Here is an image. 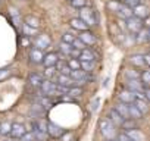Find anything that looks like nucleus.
<instances>
[{
	"mask_svg": "<svg viewBox=\"0 0 150 141\" xmlns=\"http://www.w3.org/2000/svg\"><path fill=\"white\" fill-rule=\"evenodd\" d=\"M119 2H121L122 5L128 6L129 9H134V8H137V6L143 5V0H119Z\"/></svg>",
	"mask_w": 150,
	"mask_h": 141,
	"instance_id": "nucleus-30",
	"label": "nucleus"
},
{
	"mask_svg": "<svg viewBox=\"0 0 150 141\" xmlns=\"http://www.w3.org/2000/svg\"><path fill=\"white\" fill-rule=\"evenodd\" d=\"M132 13H134V16L138 18V19H147V18L150 16V12H149V9H147L144 5H140V6L134 8V9H132Z\"/></svg>",
	"mask_w": 150,
	"mask_h": 141,
	"instance_id": "nucleus-15",
	"label": "nucleus"
},
{
	"mask_svg": "<svg viewBox=\"0 0 150 141\" xmlns=\"http://www.w3.org/2000/svg\"><path fill=\"white\" fill-rule=\"evenodd\" d=\"M116 140H118V141H132L125 132H119V134H116Z\"/></svg>",
	"mask_w": 150,
	"mask_h": 141,
	"instance_id": "nucleus-43",
	"label": "nucleus"
},
{
	"mask_svg": "<svg viewBox=\"0 0 150 141\" xmlns=\"http://www.w3.org/2000/svg\"><path fill=\"white\" fill-rule=\"evenodd\" d=\"M43 57H44V54H43V51L41 50H38V49H31L30 50V60L33 62V63H43Z\"/></svg>",
	"mask_w": 150,
	"mask_h": 141,
	"instance_id": "nucleus-19",
	"label": "nucleus"
},
{
	"mask_svg": "<svg viewBox=\"0 0 150 141\" xmlns=\"http://www.w3.org/2000/svg\"><path fill=\"white\" fill-rule=\"evenodd\" d=\"M80 63H81V69L87 74H90L96 66V62H80Z\"/></svg>",
	"mask_w": 150,
	"mask_h": 141,
	"instance_id": "nucleus-32",
	"label": "nucleus"
},
{
	"mask_svg": "<svg viewBox=\"0 0 150 141\" xmlns=\"http://www.w3.org/2000/svg\"><path fill=\"white\" fill-rule=\"evenodd\" d=\"M78 38L88 47V46H94L96 43H97V38H96V35L91 32V31H83V32H80V35H78Z\"/></svg>",
	"mask_w": 150,
	"mask_h": 141,
	"instance_id": "nucleus-10",
	"label": "nucleus"
},
{
	"mask_svg": "<svg viewBox=\"0 0 150 141\" xmlns=\"http://www.w3.org/2000/svg\"><path fill=\"white\" fill-rule=\"evenodd\" d=\"M25 134H27V129H25V125H24V123H19V122L12 123V126H11V134H9L11 138L21 140Z\"/></svg>",
	"mask_w": 150,
	"mask_h": 141,
	"instance_id": "nucleus-6",
	"label": "nucleus"
},
{
	"mask_svg": "<svg viewBox=\"0 0 150 141\" xmlns=\"http://www.w3.org/2000/svg\"><path fill=\"white\" fill-rule=\"evenodd\" d=\"M118 99H119L121 103L131 104V103H134V100H135V94L131 93V91H128V90H122V91L118 94Z\"/></svg>",
	"mask_w": 150,
	"mask_h": 141,
	"instance_id": "nucleus-14",
	"label": "nucleus"
},
{
	"mask_svg": "<svg viewBox=\"0 0 150 141\" xmlns=\"http://www.w3.org/2000/svg\"><path fill=\"white\" fill-rule=\"evenodd\" d=\"M43 81H44V77H43L41 74H37V72H33V74L28 77V82H30V85H33L34 88H38V87L43 84Z\"/></svg>",
	"mask_w": 150,
	"mask_h": 141,
	"instance_id": "nucleus-17",
	"label": "nucleus"
},
{
	"mask_svg": "<svg viewBox=\"0 0 150 141\" xmlns=\"http://www.w3.org/2000/svg\"><path fill=\"white\" fill-rule=\"evenodd\" d=\"M122 128H124L125 131H128V129H135V128H137L135 121H134V119H127V121H124Z\"/></svg>",
	"mask_w": 150,
	"mask_h": 141,
	"instance_id": "nucleus-39",
	"label": "nucleus"
},
{
	"mask_svg": "<svg viewBox=\"0 0 150 141\" xmlns=\"http://www.w3.org/2000/svg\"><path fill=\"white\" fill-rule=\"evenodd\" d=\"M22 44H24V46H28V44H30V41H28L27 38H24V40H22Z\"/></svg>",
	"mask_w": 150,
	"mask_h": 141,
	"instance_id": "nucleus-47",
	"label": "nucleus"
},
{
	"mask_svg": "<svg viewBox=\"0 0 150 141\" xmlns=\"http://www.w3.org/2000/svg\"><path fill=\"white\" fill-rule=\"evenodd\" d=\"M83 22H86L87 25H88V28L90 27H94L96 24H97V19H96V13H94V11L93 9H90V8H83V9H80V16H78Z\"/></svg>",
	"mask_w": 150,
	"mask_h": 141,
	"instance_id": "nucleus-2",
	"label": "nucleus"
},
{
	"mask_svg": "<svg viewBox=\"0 0 150 141\" xmlns=\"http://www.w3.org/2000/svg\"><path fill=\"white\" fill-rule=\"evenodd\" d=\"M140 81L144 85V88H150V69H146L140 75Z\"/></svg>",
	"mask_w": 150,
	"mask_h": 141,
	"instance_id": "nucleus-26",
	"label": "nucleus"
},
{
	"mask_svg": "<svg viewBox=\"0 0 150 141\" xmlns=\"http://www.w3.org/2000/svg\"><path fill=\"white\" fill-rule=\"evenodd\" d=\"M125 90L131 91V93H143L144 91V85L141 84V81L138 80H127V84H125Z\"/></svg>",
	"mask_w": 150,
	"mask_h": 141,
	"instance_id": "nucleus-9",
	"label": "nucleus"
},
{
	"mask_svg": "<svg viewBox=\"0 0 150 141\" xmlns=\"http://www.w3.org/2000/svg\"><path fill=\"white\" fill-rule=\"evenodd\" d=\"M6 141H15V138H11V140H6Z\"/></svg>",
	"mask_w": 150,
	"mask_h": 141,
	"instance_id": "nucleus-48",
	"label": "nucleus"
},
{
	"mask_svg": "<svg viewBox=\"0 0 150 141\" xmlns=\"http://www.w3.org/2000/svg\"><path fill=\"white\" fill-rule=\"evenodd\" d=\"M109 141H118V140H116V138H113V140H109Z\"/></svg>",
	"mask_w": 150,
	"mask_h": 141,
	"instance_id": "nucleus-49",
	"label": "nucleus"
},
{
	"mask_svg": "<svg viewBox=\"0 0 150 141\" xmlns=\"http://www.w3.org/2000/svg\"><path fill=\"white\" fill-rule=\"evenodd\" d=\"M77 37H78V35H75V34H74V32H71V31H69V32H65V34L62 35V43L72 44V43H74V40L77 38Z\"/></svg>",
	"mask_w": 150,
	"mask_h": 141,
	"instance_id": "nucleus-31",
	"label": "nucleus"
},
{
	"mask_svg": "<svg viewBox=\"0 0 150 141\" xmlns=\"http://www.w3.org/2000/svg\"><path fill=\"white\" fill-rule=\"evenodd\" d=\"M143 94H144V97H146V100L150 103V88H144V91H143Z\"/></svg>",
	"mask_w": 150,
	"mask_h": 141,
	"instance_id": "nucleus-45",
	"label": "nucleus"
},
{
	"mask_svg": "<svg viewBox=\"0 0 150 141\" xmlns=\"http://www.w3.org/2000/svg\"><path fill=\"white\" fill-rule=\"evenodd\" d=\"M56 75V66H50V68H46V70H44V77L47 78V80H52L53 77Z\"/></svg>",
	"mask_w": 150,
	"mask_h": 141,
	"instance_id": "nucleus-40",
	"label": "nucleus"
},
{
	"mask_svg": "<svg viewBox=\"0 0 150 141\" xmlns=\"http://www.w3.org/2000/svg\"><path fill=\"white\" fill-rule=\"evenodd\" d=\"M121 18H124V19H129L131 16H134V13H132V9H129L128 6H125V5H122L121 3V6H119V11L116 12Z\"/></svg>",
	"mask_w": 150,
	"mask_h": 141,
	"instance_id": "nucleus-22",
	"label": "nucleus"
},
{
	"mask_svg": "<svg viewBox=\"0 0 150 141\" xmlns=\"http://www.w3.org/2000/svg\"><path fill=\"white\" fill-rule=\"evenodd\" d=\"M68 66L71 68V70H77V69H81V63L78 59H68L66 60Z\"/></svg>",
	"mask_w": 150,
	"mask_h": 141,
	"instance_id": "nucleus-33",
	"label": "nucleus"
},
{
	"mask_svg": "<svg viewBox=\"0 0 150 141\" xmlns=\"http://www.w3.org/2000/svg\"><path fill=\"white\" fill-rule=\"evenodd\" d=\"M99 128H100V134L109 141V140H113L116 137V126L109 121V119H102L99 122Z\"/></svg>",
	"mask_w": 150,
	"mask_h": 141,
	"instance_id": "nucleus-1",
	"label": "nucleus"
},
{
	"mask_svg": "<svg viewBox=\"0 0 150 141\" xmlns=\"http://www.w3.org/2000/svg\"><path fill=\"white\" fill-rule=\"evenodd\" d=\"M69 24H71L72 30H77V31H80V32H83V31H87V30H88V25H87L86 22H83L80 18H72Z\"/></svg>",
	"mask_w": 150,
	"mask_h": 141,
	"instance_id": "nucleus-18",
	"label": "nucleus"
},
{
	"mask_svg": "<svg viewBox=\"0 0 150 141\" xmlns=\"http://www.w3.org/2000/svg\"><path fill=\"white\" fill-rule=\"evenodd\" d=\"M56 70H59V74L60 75H71V68L68 66V63L66 62H57V65H56Z\"/></svg>",
	"mask_w": 150,
	"mask_h": 141,
	"instance_id": "nucleus-23",
	"label": "nucleus"
},
{
	"mask_svg": "<svg viewBox=\"0 0 150 141\" xmlns=\"http://www.w3.org/2000/svg\"><path fill=\"white\" fill-rule=\"evenodd\" d=\"M135 38H137V41H138V43L149 41V31H146V30L143 31V30H141V31H140V32L135 35Z\"/></svg>",
	"mask_w": 150,
	"mask_h": 141,
	"instance_id": "nucleus-38",
	"label": "nucleus"
},
{
	"mask_svg": "<svg viewBox=\"0 0 150 141\" xmlns=\"http://www.w3.org/2000/svg\"><path fill=\"white\" fill-rule=\"evenodd\" d=\"M71 6L72 8H77V9H83L87 8V0H71Z\"/></svg>",
	"mask_w": 150,
	"mask_h": 141,
	"instance_id": "nucleus-35",
	"label": "nucleus"
},
{
	"mask_svg": "<svg viewBox=\"0 0 150 141\" xmlns=\"http://www.w3.org/2000/svg\"><path fill=\"white\" fill-rule=\"evenodd\" d=\"M78 60L80 62H96V53L91 49H86V50L81 51Z\"/></svg>",
	"mask_w": 150,
	"mask_h": 141,
	"instance_id": "nucleus-16",
	"label": "nucleus"
},
{
	"mask_svg": "<svg viewBox=\"0 0 150 141\" xmlns=\"http://www.w3.org/2000/svg\"><path fill=\"white\" fill-rule=\"evenodd\" d=\"M40 88H41L43 96H47V97H50V96H59V93H57V84L53 82L52 80H44L43 84L40 85Z\"/></svg>",
	"mask_w": 150,
	"mask_h": 141,
	"instance_id": "nucleus-3",
	"label": "nucleus"
},
{
	"mask_svg": "<svg viewBox=\"0 0 150 141\" xmlns=\"http://www.w3.org/2000/svg\"><path fill=\"white\" fill-rule=\"evenodd\" d=\"M9 75V69H0V81L5 80Z\"/></svg>",
	"mask_w": 150,
	"mask_h": 141,
	"instance_id": "nucleus-44",
	"label": "nucleus"
},
{
	"mask_svg": "<svg viewBox=\"0 0 150 141\" xmlns=\"http://www.w3.org/2000/svg\"><path fill=\"white\" fill-rule=\"evenodd\" d=\"M57 62H59V54H57V53H54V51L47 53V54H44V57H43V65H44L46 68L56 66V65H57Z\"/></svg>",
	"mask_w": 150,
	"mask_h": 141,
	"instance_id": "nucleus-13",
	"label": "nucleus"
},
{
	"mask_svg": "<svg viewBox=\"0 0 150 141\" xmlns=\"http://www.w3.org/2000/svg\"><path fill=\"white\" fill-rule=\"evenodd\" d=\"M25 25H28V27H31V28H34V30H38V27H40V21H38V18L30 15V16L25 18Z\"/></svg>",
	"mask_w": 150,
	"mask_h": 141,
	"instance_id": "nucleus-28",
	"label": "nucleus"
},
{
	"mask_svg": "<svg viewBox=\"0 0 150 141\" xmlns=\"http://www.w3.org/2000/svg\"><path fill=\"white\" fill-rule=\"evenodd\" d=\"M149 41H150V30H149Z\"/></svg>",
	"mask_w": 150,
	"mask_h": 141,
	"instance_id": "nucleus-50",
	"label": "nucleus"
},
{
	"mask_svg": "<svg viewBox=\"0 0 150 141\" xmlns=\"http://www.w3.org/2000/svg\"><path fill=\"white\" fill-rule=\"evenodd\" d=\"M125 77H127V80H138L140 74L137 72V70H134V69H127L125 70Z\"/></svg>",
	"mask_w": 150,
	"mask_h": 141,
	"instance_id": "nucleus-37",
	"label": "nucleus"
},
{
	"mask_svg": "<svg viewBox=\"0 0 150 141\" xmlns=\"http://www.w3.org/2000/svg\"><path fill=\"white\" fill-rule=\"evenodd\" d=\"M108 119H109L115 126H122V123H124V121H125V119L115 110V107H112V109L108 112Z\"/></svg>",
	"mask_w": 150,
	"mask_h": 141,
	"instance_id": "nucleus-11",
	"label": "nucleus"
},
{
	"mask_svg": "<svg viewBox=\"0 0 150 141\" xmlns=\"http://www.w3.org/2000/svg\"><path fill=\"white\" fill-rule=\"evenodd\" d=\"M144 63H146L147 66H150V53L144 54Z\"/></svg>",
	"mask_w": 150,
	"mask_h": 141,
	"instance_id": "nucleus-46",
	"label": "nucleus"
},
{
	"mask_svg": "<svg viewBox=\"0 0 150 141\" xmlns=\"http://www.w3.org/2000/svg\"><path fill=\"white\" fill-rule=\"evenodd\" d=\"M69 2H71V0H69Z\"/></svg>",
	"mask_w": 150,
	"mask_h": 141,
	"instance_id": "nucleus-51",
	"label": "nucleus"
},
{
	"mask_svg": "<svg viewBox=\"0 0 150 141\" xmlns=\"http://www.w3.org/2000/svg\"><path fill=\"white\" fill-rule=\"evenodd\" d=\"M50 37L49 35H46V34H40V35H37L35 38H34V46H35V49H38V50H44V49H47L49 46H50Z\"/></svg>",
	"mask_w": 150,
	"mask_h": 141,
	"instance_id": "nucleus-8",
	"label": "nucleus"
},
{
	"mask_svg": "<svg viewBox=\"0 0 150 141\" xmlns=\"http://www.w3.org/2000/svg\"><path fill=\"white\" fill-rule=\"evenodd\" d=\"M66 94H68L69 99H78V97H81V94H83V88H81V87H72V88L68 90Z\"/></svg>",
	"mask_w": 150,
	"mask_h": 141,
	"instance_id": "nucleus-27",
	"label": "nucleus"
},
{
	"mask_svg": "<svg viewBox=\"0 0 150 141\" xmlns=\"http://www.w3.org/2000/svg\"><path fill=\"white\" fill-rule=\"evenodd\" d=\"M59 50H60L62 56H65V57H69V56H71V51H72V46H71V44H66V43H60V46H59Z\"/></svg>",
	"mask_w": 150,
	"mask_h": 141,
	"instance_id": "nucleus-29",
	"label": "nucleus"
},
{
	"mask_svg": "<svg viewBox=\"0 0 150 141\" xmlns=\"http://www.w3.org/2000/svg\"><path fill=\"white\" fill-rule=\"evenodd\" d=\"M115 110L127 121V119H129V110H128V104H125V103H118L116 106H115Z\"/></svg>",
	"mask_w": 150,
	"mask_h": 141,
	"instance_id": "nucleus-21",
	"label": "nucleus"
},
{
	"mask_svg": "<svg viewBox=\"0 0 150 141\" xmlns=\"http://www.w3.org/2000/svg\"><path fill=\"white\" fill-rule=\"evenodd\" d=\"M128 110H129V119H134V121H138V119H141V116H143V113L131 103V104H128Z\"/></svg>",
	"mask_w": 150,
	"mask_h": 141,
	"instance_id": "nucleus-24",
	"label": "nucleus"
},
{
	"mask_svg": "<svg viewBox=\"0 0 150 141\" xmlns=\"http://www.w3.org/2000/svg\"><path fill=\"white\" fill-rule=\"evenodd\" d=\"M21 141H37V140H35V137H34L33 131H30V132H27V134L21 138Z\"/></svg>",
	"mask_w": 150,
	"mask_h": 141,
	"instance_id": "nucleus-42",
	"label": "nucleus"
},
{
	"mask_svg": "<svg viewBox=\"0 0 150 141\" xmlns=\"http://www.w3.org/2000/svg\"><path fill=\"white\" fill-rule=\"evenodd\" d=\"M143 115L144 113H147L149 112V109H150V103L146 100V97H144V94L143 93H135V100H134V103H132Z\"/></svg>",
	"mask_w": 150,
	"mask_h": 141,
	"instance_id": "nucleus-4",
	"label": "nucleus"
},
{
	"mask_svg": "<svg viewBox=\"0 0 150 141\" xmlns=\"http://www.w3.org/2000/svg\"><path fill=\"white\" fill-rule=\"evenodd\" d=\"M125 27H127V30H128L129 32L138 34V32L143 30V22H141V19H138V18H135V16H131L129 19H127Z\"/></svg>",
	"mask_w": 150,
	"mask_h": 141,
	"instance_id": "nucleus-5",
	"label": "nucleus"
},
{
	"mask_svg": "<svg viewBox=\"0 0 150 141\" xmlns=\"http://www.w3.org/2000/svg\"><path fill=\"white\" fill-rule=\"evenodd\" d=\"M35 34H37V30H34V28L24 24V35L25 37H31V35H35Z\"/></svg>",
	"mask_w": 150,
	"mask_h": 141,
	"instance_id": "nucleus-41",
	"label": "nucleus"
},
{
	"mask_svg": "<svg viewBox=\"0 0 150 141\" xmlns=\"http://www.w3.org/2000/svg\"><path fill=\"white\" fill-rule=\"evenodd\" d=\"M129 62H131L134 66H138V68L146 66V63H144V54H134V56L129 57Z\"/></svg>",
	"mask_w": 150,
	"mask_h": 141,
	"instance_id": "nucleus-25",
	"label": "nucleus"
},
{
	"mask_svg": "<svg viewBox=\"0 0 150 141\" xmlns=\"http://www.w3.org/2000/svg\"><path fill=\"white\" fill-rule=\"evenodd\" d=\"M57 85L65 87V88H72V87H77V81H74L69 75H59L57 77Z\"/></svg>",
	"mask_w": 150,
	"mask_h": 141,
	"instance_id": "nucleus-12",
	"label": "nucleus"
},
{
	"mask_svg": "<svg viewBox=\"0 0 150 141\" xmlns=\"http://www.w3.org/2000/svg\"><path fill=\"white\" fill-rule=\"evenodd\" d=\"M63 134H65V129L62 126H59V125H56L53 122H47V135L50 138H54V140L56 138H62Z\"/></svg>",
	"mask_w": 150,
	"mask_h": 141,
	"instance_id": "nucleus-7",
	"label": "nucleus"
},
{
	"mask_svg": "<svg viewBox=\"0 0 150 141\" xmlns=\"http://www.w3.org/2000/svg\"><path fill=\"white\" fill-rule=\"evenodd\" d=\"M11 126H12V123L2 122L0 123V135H9L11 134Z\"/></svg>",
	"mask_w": 150,
	"mask_h": 141,
	"instance_id": "nucleus-34",
	"label": "nucleus"
},
{
	"mask_svg": "<svg viewBox=\"0 0 150 141\" xmlns=\"http://www.w3.org/2000/svg\"><path fill=\"white\" fill-rule=\"evenodd\" d=\"M132 141H146V137H144V134L143 132H140L137 128L135 129H128V131H124Z\"/></svg>",
	"mask_w": 150,
	"mask_h": 141,
	"instance_id": "nucleus-20",
	"label": "nucleus"
},
{
	"mask_svg": "<svg viewBox=\"0 0 150 141\" xmlns=\"http://www.w3.org/2000/svg\"><path fill=\"white\" fill-rule=\"evenodd\" d=\"M71 46H72L74 49L80 50V51H83V50H86V49H87V46H86V44H84V43H83V41H81V40L78 38V37L75 38V40H74V43H72Z\"/></svg>",
	"mask_w": 150,
	"mask_h": 141,
	"instance_id": "nucleus-36",
	"label": "nucleus"
}]
</instances>
